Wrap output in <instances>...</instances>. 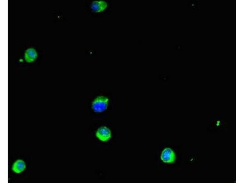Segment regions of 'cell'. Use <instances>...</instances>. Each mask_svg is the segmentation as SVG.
Returning <instances> with one entry per match:
<instances>
[{
  "mask_svg": "<svg viewBox=\"0 0 244 183\" xmlns=\"http://www.w3.org/2000/svg\"><path fill=\"white\" fill-rule=\"evenodd\" d=\"M95 135L99 140L104 142L108 141L112 137L111 130L105 126H102L98 128Z\"/></svg>",
  "mask_w": 244,
  "mask_h": 183,
  "instance_id": "obj_2",
  "label": "cell"
},
{
  "mask_svg": "<svg viewBox=\"0 0 244 183\" xmlns=\"http://www.w3.org/2000/svg\"><path fill=\"white\" fill-rule=\"evenodd\" d=\"M37 56V53L34 48H29L27 49L25 52V59L27 63H31L35 61Z\"/></svg>",
  "mask_w": 244,
  "mask_h": 183,
  "instance_id": "obj_5",
  "label": "cell"
},
{
  "mask_svg": "<svg viewBox=\"0 0 244 183\" xmlns=\"http://www.w3.org/2000/svg\"><path fill=\"white\" fill-rule=\"evenodd\" d=\"M26 168L25 162L23 160H18L13 164L12 170L15 173L19 174L23 171Z\"/></svg>",
  "mask_w": 244,
  "mask_h": 183,
  "instance_id": "obj_6",
  "label": "cell"
},
{
  "mask_svg": "<svg viewBox=\"0 0 244 183\" xmlns=\"http://www.w3.org/2000/svg\"><path fill=\"white\" fill-rule=\"evenodd\" d=\"M109 99L107 97L100 95L96 97L92 102V108L96 113L105 111L108 106Z\"/></svg>",
  "mask_w": 244,
  "mask_h": 183,
  "instance_id": "obj_1",
  "label": "cell"
},
{
  "mask_svg": "<svg viewBox=\"0 0 244 183\" xmlns=\"http://www.w3.org/2000/svg\"><path fill=\"white\" fill-rule=\"evenodd\" d=\"M160 157L162 161L167 163H174L176 159L174 152L170 148H165L163 150Z\"/></svg>",
  "mask_w": 244,
  "mask_h": 183,
  "instance_id": "obj_3",
  "label": "cell"
},
{
  "mask_svg": "<svg viewBox=\"0 0 244 183\" xmlns=\"http://www.w3.org/2000/svg\"><path fill=\"white\" fill-rule=\"evenodd\" d=\"M108 4L107 2L103 0L93 1L91 5L92 11L95 13H100L105 11L107 8Z\"/></svg>",
  "mask_w": 244,
  "mask_h": 183,
  "instance_id": "obj_4",
  "label": "cell"
}]
</instances>
